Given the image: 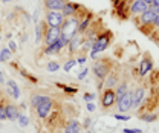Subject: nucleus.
<instances>
[{
    "instance_id": "nucleus-1",
    "label": "nucleus",
    "mask_w": 159,
    "mask_h": 133,
    "mask_svg": "<svg viewBox=\"0 0 159 133\" xmlns=\"http://www.w3.org/2000/svg\"><path fill=\"white\" fill-rule=\"evenodd\" d=\"M112 37H113L112 31H101L99 35L95 38V41H93L92 49L89 51V55L92 58H97L98 54L104 52V51L109 48V44H110V41H112Z\"/></svg>"
},
{
    "instance_id": "nucleus-2",
    "label": "nucleus",
    "mask_w": 159,
    "mask_h": 133,
    "mask_svg": "<svg viewBox=\"0 0 159 133\" xmlns=\"http://www.w3.org/2000/svg\"><path fill=\"white\" fill-rule=\"evenodd\" d=\"M78 28H80V17L74 16V17H66L63 20V23L60 26V31H61L63 37L70 40L75 34H78Z\"/></svg>"
},
{
    "instance_id": "nucleus-3",
    "label": "nucleus",
    "mask_w": 159,
    "mask_h": 133,
    "mask_svg": "<svg viewBox=\"0 0 159 133\" xmlns=\"http://www.w3.org/2000/svg\"><path fill=\"white\" fill-rule=\"evenodd\" d=\"M112 67H113V64H112V61H110L109 58L97 60L95 64H93V74L97 76V80H98V81H104L106 76L110 74Z\"/></svg>"
},
{
    "instance_id": "nucleus-4",
    "label": "nucleus",
    "mask_w": 159,
    "mask_h": 133,
    "mask_svg": "<svg viewBox=\"0 0 159 133\" xmlns=\"http://www.w3.org/2000/svg\"><path fill=\"white\" fill-rule=\"evenodd\" d=\"M158 14H159V9L158 8H152V6H150L145 12H142V14L138 17L139 29H142L144 26H150V28H153V21H155V19H156Z\"/></svg>"
},
{
    "instance_id": "nucleus-5",
    "label": "nucleus",
    "mask_w": 159,
    "mask_h": 133,
    "mask_svg": "<svg viewBox=\"0 0 159 133\" xmlns=\"http://www.w3.org/2000/svg\"><path fill=\"white\" fill-rule=\"evenodd\" d=\"M61 35V31L60 28H52V26H48L46 21H43V37H44V46H49L52 43H55Z\"/></svg>"
},
{
    "instance_id": "nucleus-6",
    "label": "nucleus",
    "mask_w": 159,
    "mask_h": 133,
    "mask_svg": "<svg viewBox=\"0 0 159 133\" xmlns=\"http://www.w3.org/2000/svg\"><path fill=\"white\" fill-rule=\"evenodd\" d=\"M54 104H55V101H54V98H48V99H44L41 104H39L37 107H35V115L39 116L40 119H46L51 112L54 110Z\"/></svg>"
},
{
    "instance_id": "nucleus-7",
    "label": "nucleus",
    "mask_w": 159,
    "mask_h": 133,
    "mask_svg": "<svg viewBox=\"0 0 159 133\" xmlns=\"http://www.w3.org/2000/svg\"><path fill=\"white\" fill-rule=\"evenodd\" d=\"M67 43H69L67 38L60 35V38L55 43H52V44H49V46H46V48L43 49V54H44V55H55V54H60L64 48H67Z\"/></svg>"
},
{
    "instance_id": "nucleus-8",
    "label": "nucleus",
    "mask_w": 159,
    "mask_h": 133,
    "mask_svg": "<svg viewBox=\"0 0 159 133\" xmlns=\"http://www.w3.org/2000/svg\"><path fill=\"white\" fill-rule=\"evenodd\" d=\"M84 11V8L77 3V2H67L64 6H63V9H61V14L64 16V19L66 17H74V16H78L80 12H83Z\"/></svg>"
},
{
    "instance_id": "nucleus-9",
    "label": "nucleus",
    "mask_w": 159,
    "mask_h": 133,
    "mask_svg": "<svg viewBox=\"0 0 159 133\" xmlns=\"http://www.w3.org/2000/svg\"><path fill=\"white\" fill-rule=\"evenodd\" d=\"M83 34H75L74 37L69 40V43H67V49H69V55L70 57H74V55H77L80 54V51H81V44H83Z\"/></svg>"
},
{
    "instance_id": "nucleus-10",
    "label": "nucleus",
    "mask_w": 159,
    "mask_h": 133,
    "mask_svg": "<svg viewBox=\"0 0 159 133\" xmlns=\"http://www.w3.org/2000/svg\"><path fill=\"white\" fill-rule=\"evenodd\" d=\"M64 20V16L61 14V11H48L46 12V19L44 21L48 23V26H52V28H60L61 23Z\"/></svg>"
},
{
    "instance_id": "nucleus-11",
    "label": "nucleus",
    "mask_w": 159,
    "mask_h": 133,
    "mask_svg": "<svg viewBox=\"0 0 159 133\" xmlns=\"http://www.w3.org/2000/svg\"><path fill=\"white\" fill-rule=\"evenodd\" d=\"M133 107V92H127L125 95H122L118 99V112L119 113H125Z\"/></svg>"
},
{
    "instance_id": "nucleus-12",
    "label": "nucleus",
    "mask_w": 159,
    "mask_h": 133,
    "mask_svg": "<svg viewBox=\"0 0 159 133\" xmlns=\"http://www.w3.org/2000/svg\"><path fill=\"white\" fill-rule=\"evenodd\" d=\"M150 6L144 2V0H133L130 5H129V11H130V16L132 17H139L142 12H145Z\"/></svg>"
},
{
    "instance_id": "nucleus-13",
    "label": "nucleus",
    "mask_w": 159,
    "mask_h": 133,
    "mask_svg": "<svg viewBox=\"0 0 159 133\" xmlns=\"http://www.w3.org/2000/svg\"><path fill=\"white\" fill-rule=\"evenodd\" d=\"M115 103H116L115 90H113L112 87H107V89L102 92V95H101V106H102L104 109H109V107H112Z\"/></svg>"
},
{
    "instance_id": "nucleus-14",
    "label": "nucleus",
    "mask_w": 159,
    "mask_h": 133,
    "mask_svg": "<svg viewBox=\"0 0 159 133\" xmlns=\"http://www.w3.org/2000/svg\"><path fill=\"white\" fill-rule=\"evenodd\" d=\"M153 69V60L150 58L148 54H145L144 58L141 60V66H139V75L141 76H145L150 71Z\"/></svg>"
},
{
    "instance_id": "nucleus-15",
    "label": "nucleus",
    "mask_w": 159,
    "mask_h": 133,
    "mask_svg": "<svg viewBox=\"0 0 159 133\" xmlns=\"http://www.w3.org/2000/svg\"><path fill=\"white\" fill-rule=\"evenodd\" d=\"M69 0H43V5L48 11H61Z\"/></svg>"
},
{
    "instance_id": "nucleus-16",
    "label": "nucleus",
    "mask_w": 159,
    "mask_h": 133,
    "mask_svg": "<svg viewBox=\"0 0 159 133\" xmlns=\"http://www.w3.org/2000/svg\"><path fill=\"white\" fill-rule=\"evenodd\" d=\"M81 130H83V126L80 124L78 119H69L64 124V132L63 133H81Z\"/></svg>"
},
{
    "instance_id": "nucleus-17",
    "label": "nucleus",
    "mask_w": 159,
    "mask_h": 133,
    "mask_svg": "<svg viewBox=\"0 0 159 133\" xmlns=\"http://www.w3.org/2000/svg\"><path fill=\"white\" fill-rule=\"evenodd\" d=\"M129 5L130 3H127V2H124V0H121L118 5L115 6V11H116V16H118L121 20H125L129 19Z\"/></svg>"
},
{
    "instance_id": "nucleus-18",
    "label": "nucleus",
    "mask_w": 159,
    "mask_h": 133,
    "mask_svg": "<svg viewBox=\"0 0 159 133\" xmlns=\"http://www.w3.org/2000/svg\"><path fill=\"white\" fill-rule=\"evenodd\" d=\"M92 21H93V14H92L90 11H87V12H86V14H84V16L80 19V28H78L80 34H83V32H84V31H86V29L90 26V23H92Z\"/></svg>"
},
{
    "instance_id": "nucleus-19",
    "label": "nucleus",
    "mask_w": 159,
    "mask_h": 133,
    "mask_svg": "<svg viewBox=\"0 0 159 133\" xmlns=\"http://www.w3.org/2000/svg\"><path fill=\"white\" fill-rule=\"evenodd\" d=\"M5 107H6V119H9V121H17V118H19V107L16 106V104H12V103H6L5 104Z\"/></svg>"
},
{
    "instance_id": "nucleus-20",
    "label": "nucleus",
    "mask_w": 159,
    "mask_h": 133,
    "mask_svg": "<svg viewBox=\"0 0 159 133\" xmlns=\"http://www.w3.org/2000/svg\"><path fill=\"white\" fill-rule=\"evenodd\" d=\"M5 84H6V87H8V94L12 96V98L19 99L20 98V89H19V86H17V83H16L14 80H8Z\"/></svg>"
},
{
    "instance_id": "nucleus-21",
    "label": "nucleus",
    "mask_w": 159,
    "mask_h": 133,
    "mask_svg": "<svg viewBox=\"0 0 159 133\" xmlns=\"http://www.w3.org/2000/svg\"><path fill=\"white\" fill-rule=\"evenodd\" d=\"M144 87H138L135 92H133V107H139L142 103H144Z\"/></svg>"
},
{
    "instance_id": "nucleus-22",
    "label": "nucleus",
    "mask_w": 159,
    "mask_h": 133,
    "mask_svg": "<svg viewBox=\"0 0 159 133\" xmlns=\"http://www.w3.org/2000/svg\"><path fill=\"white\" fill-rule=\"evenodd\" d=\"M104 81H106V84H107L109 87H113V86L118 83V75H116V72H112V71H110V74L106 76Z\"/></svg>"
},
{
    "instance_id": "nucleus-23",
    "label": "nucleus",
    "mask_w": 159,
    "mask_h": 133,
    "mask_svg": "<svg viewBox=\"0 0 159 133\" xmlns=\"http://www.w3.org/2000/svg\"><path fill=\"white\" fill-rule=\"evenodd\" d=\"M127 92H129V86H127V83L124 81V83H121V84H119L118 89H116V92H115V95H116V101H118L122 95H125Z\"/></svg>"
},
{
    "instance_id": "nucleus-24",
    "label": "nucleus",
    "mask_w": 159,
    "mask_h": 133,
    "mask_svg": "<svg viewBox=\"0 0 159 133\" xmlns=\"http://www.w3.org/2000/svg\"><path fill=\"white\" fill-rule=\"evenodd\" d=\"M48 98H49L48 95H34L32 98H31V107L35 109L39 104H41V103H43L44 99H48Z\"/></svg>"
},
{
    "instance_id": "nucleus-25",
    "label": "nucleus",
    "mask_w": 159,
    "mask_h": 133,
    "mask_svg": "<svg viewBox=\"0 0 159 133\" xmlns=\"http://www.w3.org/2000/svg\"><path fill=\"white\" fill-rule=\"evenodd\" d=\"M11 57V49L9 48H3L0 49V63H6Z\"/></svg>"
},
{
    "instance_id": "nucleus-26",
    "label": "nucleus",
    "mask_w": 159,
    "mask_h": 133,
    "mask_svg": "<svg viewBox=\"0 0 159 133\" xmlns=\"http://www.w3.org/2000/svg\"><path fill=\"white\" fill-rule=\"evenodd\" d=\"M77 66V60L75 58H67V61L64 63V66H63V69H64V72H69V71H72L74 67Z\"/></svg>"
},
{
    "instance_id": "nucleus-27",
    "label": "nucleus",
    "mask_w": 159,
    "mask_h": 133,
    "mask_svg": "<svg viewBox=\"0 0 159 133\" xmlns=\"http://www.w3.org/2000/svg\"><path fill=\"white\" fill-rule=\"evenodd\" d=\"M138 115L142 121H147V122H153V121L158 118L155 113H138Z\"/></svg>"
},
{
    "instance_id": "nucleus-28",
    "label": "nucleus",
    "mask_w": 159,
    "mask_h": 133,
    "mask_svg": "<svg viewBox=\"0 0 159 133\" xmlns=\"http://www.w3.org/2000/svg\"><path fill=\"white\" fill-rule=\"evenodd\" d=\"M46 69H48L49 72H57V71L60 69L58 61H49V63H48V66H46Z\"/></svg>"
},
{
    "instance_id": "nucleus-29",
    "label": "nucleus",
    "mask_w": 159,
    "mask_h": 133,
    "mask_svg": "<svg viewBox=\"0 0 159 133\" xmlns=\"http://www.w3.org/2000/svg\"><path fill=\"white\" fill-rule=\"evenodd\" d=\"M35 34H37V41H41V38H43V21H40L39 25L35 26Z\"/></svg>"
},
{
    "instance_id": "nucleus-30",
    "label": "nucleus",
    "mask_w": 159,
    "mask_h": 133,
    "mask_svg": "<svg viewBox=\"0 0 159 133\" xmlns=\"http://www.w3.org/2000/svg\"><path fill=\"white\" fill-rule=\"evenodd\" d=\"M19 124H20V127H28V124H29V118L28 116H25V115H19Z\"/></svg>"
},
{
    "instance_id": "nucleus-31",
    "label": "nucleus",
    "mask_w": 159,
    "mask_h": 133,
    "mask_svg": "<svg viewBox=\"0 0 159 133\" xmlns=\"http://www.w3.org/2000/svg\"><path fill=\"white\" fill-rule=\"evenodd\" d=\"M6 119V107H5V101L0 99V121Z\"/></svg>"
},
{
    "instance_id": "nucleus-32",
    "label": "nucleus",
    "mask_w": 159,
    "mask_h": 133,
    "mask_svg": "<svg viewBox=\"0 0 159 133\" xmlns=\"http://www.w3.org/2000/svg\"><path fill=\"white\" fill-rule=\"evenodd\" d=\"M19 72H20V75L21 76H25V78H28V80H31L32 83H37V78L35 76H32L31 74H28L25 69H21V67H19Z\"/></svg>"
},
{
    "instance_id": "nucleus-33",
    "label": "nucleus",
    "mask_w": 159,
    "mask_h": 133,
    "mask_svg": "<svg viewBox=\"0 0 159 133\" xmlns=\"http://www.w3.org/2000/svg\"><path fill=\"white\" fill-rule=\"evenodd\" d=\"M58 87H61L64 92H67V94H77V89L75 87H67V86H64V84H57Z\"/></svg>"
},
{
    "instance_id": "nucleus-34",
    "label": "nucleus",
    "mask_w": 159,
    "mask_h": 133,
    "mask_svg": "<svg viewBox=\"0 0 159 133\" xmlns=\"http://www.w3.org/2000/svg\"><path fill=\"white\" fill-rule=\"evenodd\" d=\"M75 60H77V64H84L86 60H87V57H86V54H81V55H78Z\"/></svg>"
},
{
    "instance_id": "nucleus-35",
    "label": "nucleus",
    "mask_w": 159,
    "mask_h": 133,
    "mask_svg": "<svg viewBox=\"0 0 159 133\" xmlns=\"http://www.w3.org/2000/svg\"><path fill=\"white\" fill-rule=\"evenodd\" d=\"M93 99H95V95H93V94H89V92L84 94V101H86V103H92Z\"/></svg>"
},
{
    "instance_id": "nucleus-36",
    "label": "nucleus",
    "mask_w": 159,
    "mask_h": 133,
    "mask_svg": "<svg viewBox=\"0 0 159 133\" xmlns=\"http://www.w3.org/2000/svg\"><path fill=\"white\" fill-rule=\"evenodd\" d=\"M113 116H115L116 119H119V121H129V118H130L129 115H121V113H115Z\"/></svg>"
},
{
    "instance_id": "nucleus-37",
    "label": "nucleus",
    "mask_w": 159,
    "mask_h": 133,
    "mask_svg": "<svg viewBox=\"0 0 159 133\" xmlns=\"http://www.w3.org/2000/svg\"><path fill=\"white\" fill-rule=\"evenodd\" d=\"M8 48L11 49V52H17V43H16V41L9 40V44H8Z\"/></svg>"
},
{
    "instance_id": "nucleus-38",
    "label": "nucleus",
    "mask_w": 159,
    "mask_h": 133,
    "mask_svg": "<svg viewBox=\"0 0 159 133\" xmlns=\"http://www.w3.org/2000/svg\"><path fill=\"white\" fill-rule=\"evenodd\" d=\"M87 74H89V69H83V71L78 74V80H84Z\"/></svg>"
},
{
    "instance_id": "nucleus-39",
    "label": "nucleus",
    "mask_w": 159,
    "mask_h": 133,
    "mask_svg": "<svg viewBox=\"0 0 159 133\" xmlns=\"http://www.w3.org/2000/svg\"><path fill=\"white\" fill-rule=\"evenodd\" d=\"M124 133H141V129H124Z\"/></svg>"
},
{
    "instance_id": "nucleus-40",
    "label": "nucleus",
    "mask_w": 159,
    "mask_h": 133,
    "mask_svg": "<svg viewBox=\"0 0 159 133\" xmlns=\"http://www.w3.org/2000/svg\"><path fill=\"white\" fill-rule=\"evenodd\" d=\"M87 110L89 112H93L95 110V104L93 103H87Z\"/></svg>"
},
{
    "instance_id": "nucleus-41",
    "label": "nucleus",
    "mask_w": 159,
    "mask_h": 133,
    "mask_svg": "<svg viewBox=\"0 0 159 133\" xmlns=\"http://www.w3.org/2000/svg\"><path fill=\"white\" fill-rule=\"evenodd\" d=\"M153 28H158L159 29V14L156 16V19H155V21H153Z\"/></svg>"
},
{
    "instance_id": "nucleus-42",
    "label": "nucleus",
    "mask_w": 159,
    "mask_h": 133,
    "mask_svg": "<svg viewBox=\"0 0 159 133\" xmlns=\"http://www.w3.org/2000/svg\"><path fill=\"white\" fill-rule=\"evenodd\" d=\"M150 6H152V8H159V0H153Z\"/></svg>"
},
{
    "instance_id": "nucleus-43",
    "label": "nucleus",
    "mask_w": 159,
    "mask_h": 133,
    "mask_svg": "<svg viewBox=\"0 0 159 133\" xmlns=\"http://www.w3.org/2000/svg\"><path fill=\"white\" fill-rule=\"evenodd\" d=\"M6 81H5V78H3V72L0 71V84H5Z\"/></svg>"
},
{
    "instance_id": "nucleus-44",
    "label": "nucleus",
    "mask_w": 159,
    "mask_h": 133,
    "mask_svg": "<svg viewBox=\"0 0 159 133\" xmlns=\"http://www.w3.org/2000/svg\"><path fill=\"white\" fill-rule=\"evenodd\" d=\"M89 126H90V119L87 118V119H86V122H84V127H89Z\"/></svg>"
},
{
    "instance_id": "nucleus-45",
    "label": "nucleus",
    "mask_w": 159,
    "mask_h": 133,
    "mask_svg": "<svg viewBox=\"0 0 159 133\" xmlns=\"http://www.w3.org/2000/svg\"><path fill=\"white\" fill-rule=\"evenodd\" d=\"M110 2L113 3V6H116V5H118V3H119V2H121V0H110Z\"/></svg>"
},
{
    "instance_id": "nucleus-46",
    "label": "nucleus",
    "mask_w": 159,
    "mask_h": 133,
    "mask_svg": "<svg viewBox=\"0 0 159 133\" xmlns=\"http://www.w3.org/2000/svg\"><path fill=\"white\" fill-rule=\"evenodd\" d=\"M144 2H145V3H147V5H148V6H150V5H152V2H153V0H144Z\"/></svg>"
},
{
    "instance_id": "nucleus-47",
    "label": "nucleus",
    "mask_w": 159,
    "mask_h": 133,
    "mask_svg": "<svg viewBox=\"0 0 159 133\" xmlns=\"http://www.w3.org/2000/svg\"><path fill=\"white\" fill-rule=\"evenodd\" d=\"M156 95L159 96V84H158V86H156Z\"/></svg>"
},
{
    "instance_id": "nucleus-48",
    "label": "nucleus",
    "mask_w": 159,
    "mask_h": 133,
    "mask_svg": "<svg viewBox=\"0 0 159 133\" xmlns=\"http://www.w3.org/2000/svg\"><path fill=\"white\" fill-rule=\"evenodd\" d=\"M124 2H127V3H132V2H133V0H124Z\"/></svg>"
},
{
    "instance_id": "nucleus-49",
    "label": "nucleus",
    "mask_w": 159,
    "mask_h": 133,
    "mask_svg": "<svg viewBox=\"0 0 159 133\" xmlns=\"http://www.w3.org/2000/svg\"><path fill=\"white\" fill-rule=\"evenodd\" d=\"M2 2H5V3H6V2H11V0H2Z\"/></svg>"
},
{
    "instance_id": "nucleus-50",
    "label": "nucleus",
    "mask_w": 159,
    "mask_h": 133,
    "mask_svg": "<svg viewBox=\"0 0 159 133\" xmlns=\"http://www.w3.org/2000/svg\"><path fill=\"white\" fill-rule=\"evenodd\" d=\"M87 133H92V132H90V130H89V132H87Z\"/></svg>"
},
{
    "instance_id": "nucleus-51",
    "label": "nucleus",
    "mask_w": 159,
    "mask_h": 133,
    "mask_svg": "<svg viewBox=\"0 0 159 133\" xmlns=\"http://www.w3.org/2000/svg\"><path fill=\"white\" fill-rule=\"evenodd\" d=\"M0 40H2V37H0Z\"/></svg>"
},
{
    "instance_id": "nucleus-52",
    "label": "nucleus",
    "mask_w": 159,
    "mask_h": 133,
    "mask_svg": "<svg viewBox=\"0 0 159 133\" xmlns=\"http://www.w3.org/2000/svg\"><path fill=\"white\" fill-rule=\"evenodd\" d=\"M40 133H43V132H40Z\"/></svg>"
},
{
    "instance_id": "nucleus-53",
    "label": "nucleus",
    "mask_w": 159,
    "mask_h": 133,
    "mask_svg": "<svg viewBox=\"0 0 159 133\" xmlns=\"http://www.w3.org/2000/svg\"><path fill=\"white\" fill-rule=\"evenodd\" d=\"M158 9H159V8H158Z\"/></svg>"
}]
</instances>
